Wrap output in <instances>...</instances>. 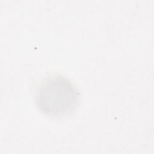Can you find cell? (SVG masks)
<instances>
[{"label":"cell","instance_id":"1","mask_svg":"<svg viewBox=\"0 0 154 154\" xmlns=\"http://www.w3.org/2000/svg\"><path fill=\"white\" fill-rule=\"evenodd\" d=\"M80 94L67 78L58 74L45 78L35 94V104L44 114L61 117L71 114L77 108Z\"/></svg>","mask_w":154,"mask_h":154}]
</instances>
